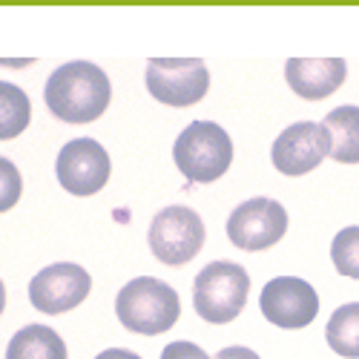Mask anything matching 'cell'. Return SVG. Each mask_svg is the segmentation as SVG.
Instances as JSON below:
<instances>
[{"label":"cell","instance_id":"16","mask_svg":"<svg viewBox=\"0 0 359 359\" xmlns=\"http://www.w3.org/2000/svg\"><path fill=\"white\" fill-rule=\"evenodd\" d=\"M32 107L20 86L0 81V141H9L29 127Z\"/></svg>","mask_w":359,"mask_h":359},{"label":"cell","instance_id":"4","mask_svg":"<svg viewBox=\"0 0 359 359\" xmlns=\"http://www.w3.org/2000/svg\"><path fill=\"white\" fill-rule=\"evenodd\" d=\"M172 158L190 184H210L227 172L233 161V141L213 121H193L175 138Z\"/></svg>","mask_w":359,"mask_h":359},{"label":"cell","instance_id":"12","mask_svg":"<svg viewBox=\"0 0 359 359\" xmlns=\"http://www.w3.org/2000/svg\"><path fill=\"white\" fill-rule=\"evenodd\" d=\"M348 64L342 57H290L285 64V78L299 98L322 101L342 86Z\"/></svg>","mask_w":359,"mask_h":359},{"label":"cell","instance_id":"21","mask_svg":"<svg viewBox=\"0 0 359 359\" xmlns=\"http://www.w3.org/2000/svg\"><path fill=\"white\" fill-rule=\"evenodd\" d=\"M95 359H141V356L133 351H124V348H109V351H101Z\"/></svg>","mask_w":359,"mask_h":359},{"label":"cell","instance_id":"6","mask_svg":"<svg viewBox=\"0 0 359 359\" xmlns=\"http://www.w3.org/2000/svg\"><path fill=\"white\" fill-rule=\"evenodd\" d=\"M149 250L164 264H187L204 248V222L184 204L164 207L149 224Z\"/></svg>","mask_w":359,"mask_h":359},{"label":"cell","instance_id":"9","mask_svg":"<svg viewBox=\"0 0 359 359\" xmlns=\"http://www.w3.org/2000/svg\"><path fill=\"white\" fill-rule=\"evenodd\" d=\"M287 230L285 207L273 198H250L238 204L227 219V236L242 250H264L273 248Z\"/></svg>","mask_w":359,"mask_h":359},{"label":"cell","instance_id":"15","mask_svg":"<svg viewBox=\"0 0 359 359\" xmlns=\"http://www.w3.org/2000/svg\"><path fill=\"white\" fill-rule=\"evenodd\" d=\"M325 339L345 359H359V302L342 305L331 313L325 327Z\"/></svg>","mask_w":359,"mask_h":359},{"label":"cell","instance_id":"13","mask_svg":"<svg viewBox=\"0 0 359 359\" xmlns=\"http://www.w3.org/2000/svg\"><path fill=\"white\" fill-rule=\"evenodd\" d=\"M331 133V158L339 164H359V107H337L325 115Z\"/></svg>","mask_w":359,"mask_h":359},{"label":"cell","instance_id":"10","mask_svg":"<svg viewBox=\"0 0 359 359\" xmlns=\"http://www.w3.org/2000/svg\"><path fill=\"white\" fill-rule=\"evenodd\" d=\"M89 287H93V279H89V273L81 264L57 262V264L43 267V271L29 282V302L41 313L55 316V313L78 308L89 296Z\"/></svg>","mask_w":359,"mask_h":359},{"label":"cell","instance_id":"1","mask_svg":"<svg viewBox=\"0 0 359 359\" xmlns=\"http://www.w3.org/2000/svg\"><path fill=\"white\" fill-rule=\"evenodd\" d=\"M46 107L67 124H93L107 112L112 86L101 67L89 61H72L57 67L43 89Z\"/></svg>","mask_w":359,"mask_h":359},{"label":"cell","instance_id":"11","mask_svg":"<svg viewBox=\"0 0 359 359\" xmlns=\"http://www.w3.org/2000/svg\"><path fill=\"white\" fill-rule=\"evenodd\" d=\"M327 156H331V133L325 124L313 121L290 124L287 130H282L271 149L273 167L285 175H305L319 167Z\"/></svg>","mask_w":359,"mask_h":359},{"label":"cell","instance_id":"18","mask_svg":"<svg viewBox=\"0 0 359 359\" xmlns=\"http://www.w3.org/2000/svg\"><path fill=\"white\" fill-rule=\"evenodd\" d=\"M23 182H20V172L9 158H0V213L12 210L20 198Z\"/></svg>","mask_w":359,"mask_h":359},{"label":"cell","instance_id":"19","mask_svg":"<svg viewBox=\"0 0 359 359\" xmlns=\"http://www.w3.org/2000/svg\"><path fill=\"white\" fill-rule=\"evenodd\" d=\"M161 359H210V356L193 342H170L161 351Z\"/></svg>","mask_w":359,"mask_h":359},{"label":"cell","instance_id":"17","mask_svg":"<svg viewBox=\"0 0 359 359\" xmlns=\"http://www.w3.org/2000/svg\"><path fill=\"white\" fill-rule=\"evenodd\" d=\"M331 259H334V267L342 276L359 279V227H345L334 236Z\"/></svg>","mask_w":359,"mask_h":359},{"label":"cell","instance_id":"7","mask_svg":"<svg viewBox=\"0 0 359 359\" xmlns=\"http://www.w3.org/2000/svg\"><path fill=\"white\" fill-rule=\"evenodd\" d=\"M109 156L95 138H75L61 147L55 161V175L72 196H95L109 182Z\"/></svg>","mask_w":359,"mask_h":359},{"label":"cell","instance_id":"14","mask_svg":"<svg viewBox=\"0 0 359 359\" xmlns=\"http://www.w3.org/2000/svg\"><path fill=\"white\" fill-rule=\"evenodd\" d=\"M6 359H67V345L46 325H26L12 337Z\"/></svg>","mask_w":359,"mask_h":359},{"label":"cell","instance_id":"20","mask_svg":"<svg viewBox=\"0 0 359 359\" xmlns=\"http://www.w3.org/2000/svg\"><path fill=\"white\" fill-rule=\"evenodd\" d=\"M216 359H259V353H256V351H250V348H242V345H233V348L219 351V353H216Z\"/></svg>","mask_w":359,"mask_h":359},{"label":"cell","instance_id":"5","mask_svg":"<svg viewBox=\"0 0 359 359\" xmlns=\"http://www.w3.org/2000/svg\"><path fill=\"white\" fill-rule=\"evenodd\" d=\"M147 89L167 107H190L210 89V72L201 57H153L147 64Z\"/></svg>","mask_w":359,"mask_h":359},{"label":"cell","instance_id":"8","mask_svg":"<svg viewBox=\"0 0 359 359\" xmlns=\"http://www.w3.org/2000/svg\"><path fill=\"white\" fill-rule=\"evenodd\" d=\"M259 308L264 319L285 327V331H299L308 327L319 313V296L311 282L296 276H276L264 285L259 296Z\"/></svg>","mask_w":359,"mask_h":359},{"label":"cell","instance_id":"22","mask_svg":"<svg viewBox=\"0 0 359 359\" xmlns=\"http://www.w3.org/2000/svg\"><path fill=\"white\" fill-rule=\"evenodd\" d=\"M4 305H6V287L0 282V313H4Z\"/></svg>","mask_w":359,"mask_h":359},{"label":"cell","instance_id":"2","mask_svg":"<svg viewBox=\"0 0 359 359\" xmlns=\"http://www.w3.org/2000/svg\"><path fill=\"white\" fill-rule=\"evenodd\" d=\"M115 313L127 331L156 337V334L170 331L178 322L182 302H178V293L167 282L153 279V276H138L118 290Z\"/></svg>","mask_w":359,"mask_h":359},{"label":"cell","instance_id":"3","mask_svg":"<svg viewBox=\"0 0 359 359\" xmlns=\"http://www.w3.org/2000/svg\"><path fill=\"white\" fill-rule=\"evenodd\" d=\"M250 276L236 262H210L193 282V308L210 325L233 322L248 305Z\"/></svg>","mask_w":359,"mask_h":359}]
</instances>
